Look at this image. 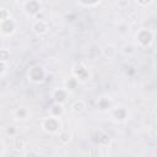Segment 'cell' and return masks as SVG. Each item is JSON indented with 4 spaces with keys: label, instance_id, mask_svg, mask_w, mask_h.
<instances>
[{
    "label": "cell",
    "instance_id": "5b68a950",
    "mask_svg": "<svg viewBox=\"0 0 157 157\" xmlns=\"http://www.w3.org/2000/svg\"><path fill=\"white\" fill-rule=\"evenodd\" d=\"M121 52H123L125 55L131 56L132 54H135V47L131 45V44H125V45L121 48Z\"/></svg>",
    "mask_w": 157,
    "mask_h": 157
},
{
    "label": "cell",
    "instance_id": "277c9868",
    "mask_svg": "<svg viewBox=\"0 0 157 157\" xmlns=\"http://www.w3.org/2000/svg\"><path fill=\"white\" fill-rule=\"evenodd\" d=\"M71 109L72 112L75 113H82L85 109H86V103L82 101V99H78V101H75L71 105Z\"/></svg>",
    "mask_w": 157,
    "mask_h": 157
},
{
    "label": "cell",
    "instance_id": "8992f818",
    "mask_svg": "<svg viewBox=\"0 0 157 157\" xmlns=\"http://www.w3.org/2000/svg\"><path fill=\"white\" fill-rule=\"evenodd\" d=\"M16 117H17V119H21V120L26 119V117H27V109H26L25 107L17 108V110H16Z\"/></svg>",
    "mask_w": 157,
    "mask_h": 157
},
{
    "label": "cell",
    "instance_id": "52a82bcc",
    "mask_svg": "<svg viewBox=\"0 0 157 157\" xmlns=\"http://www.w3.org/2000/svg\"><path fill=\"white\" fill-rule=\"evenodd\" d=\"M136 2H137L139 5H141V6H146V5L151 4L152 0H136Z\"/></svg>",
    "mask_w": 157,
    "mask_h": 157
},
{
    "label": "cell",
    "instance_id": "3957f363",
    "mask_svg": "<svg viewBox=\"0 0 157 157\" xmlns=\"http://www.w3.org/2000/svg\"><path fill=\"white\" fill-rule=\"evenodd\" d=\"M103 55L108 59H114L117 55V49L114 45H105L103 49Z\"/></svg>",
    "mask_w": 157,
    "mask_h": 157
},
{
    "label": "cell",
    "instance_id": "7a4b0ae2",
    "mask_svg": "<svg viewBox=\"0 0 157 157\" xmlns=\"http://www.w3.org/2000/svg\"><path fill=\"white\" fill-rule=\"evenodd\" d=\"M66 97H67V92H66L65 90H63V88L55 91V93H54V99H55V102H56V103H60V104L65 102Z\"/></svg>",
    "mask_w": 157,
    "mask_h": 157
},
{
    "label": "cell",
    "instance_id": "6da1fadb",
    "mask_svg": "<svg viewBox=\"0 0 157 157\" xmlns=\"http://www.w3.org/2000/svg\"><path fill=\"white\" fill-rule=\"evenodd\" d=\"M32 28H33L34 33L38 34V36L47 33L48 29H49L48 23H47V21H44V20H37V21L33 23V27H32Z\"/></svg>",
    "mask_w": 157,
    "mask_h": 157
}]
</instances>
